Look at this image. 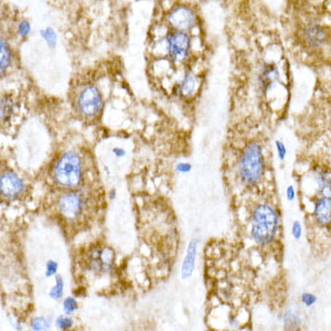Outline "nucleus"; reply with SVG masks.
Returning a JSON list of instances; mask_svg holds the SVG:
<instances>
[{
	"instance_id": "nucleus-1",
	"label": "nucleus",
	"mask_w": 331,
	"mask_h": 331,
	"mask_svg": "<svg viewBox=\"0 0 331 331\" xmlns=\"http://www.w3.org/2000/svg\"><path fill=\"white\" fill-rule=\"evenodd\" d=\"M251 238L262 247L271 246L278 235L279 214L268 203H260L252 211Z\"/></svg>"
},
{
	"instance_id": "nucleus-2",
	"label": "nucleus",
	"mask_w": 331,
	"mask_h": 331,
	"mask_svg": "<svg viewBox=\"0 0 331 331\" xmlns=\"http://www.w3.org/2000/svg\"><path fill=\"white\" fill-rule=\"evenodd\" d=\"M264 156L257 143H251L244 148L239 161V173L245 184H255L264 172Z\"/></svg>"
},
{
	"instance_id": "nucleus-3",
	"label": "nucleus",
	"mask_w": 331,
	"mask_h": 331,
	"mask_svg": "<svg viewBox=\"0 0 331 331\" xmlns=\"http://www.w3.org/2000/svg\"><path fill=\"white\" fill-rule=\"evenodd\" d=\"M81 160L75 152L69 151L61 156L55 164L53 175L57 184L66 188H74L81 180Z\"/></svg>"
},
{
	"instance_id": "nucleus-4",
	"label": "nucleus",
	"mask_w": 331,
	"mask_h": 331,
	"mask_svg": "<svg viewBox=\"0 0 331 331\" xmlns=\"http://www.w3.org/2000/svg\"><path fill=\"white\" fill-rule=\"evenodd\" d=\"M86 268L94 274L104 275L113 270L115 264V254L111 248L107 246H95L90 251L86 257Z\"/></svg>"
},
{
	"instance_id": "nucleus-5",
	"label": "nucleus",
	"mask_w": 331,
	"mask_h": 331,
	"mask_svg": "<svg viewBox=\"0 0 331 331\" xmlns=\"http://www.w3.org/2000/svg\"><path fill=\"white\" fill-rule=\"evenodd\" d=\"M301 39L307 49L321 50L326 48L330 41V33L326 27L317 21H310L305 24L301 31Z\"/></svg>"
},
{
	"instance_id": "nucleus-6",
	"label": "nucleus",
	"mask_w": 331,
	"mask_h": 331,
	"mask_svg": "<svg viewBox=\"0 0 331 331\" xmlns=\"http://www.w3.org/2000/svg\"><path fill=\"white\" fill-rule=\"evenodd\" d=\"M310 217L318 229L331 231V197H314L312 200Z\"/></svg>"
},
{
	"instance_id": "nucleus-7",
	"label": "nucleus",
	"mask_w": 331,
	"mask_h": 331,
	"mask_svg": "<svg viewBox=\"0 0 331 331\" xmlns=\"http://www.w3.org/2000/svg\"><path fill=\"white\" fill-rule=\"evenodd\" d=\"M102 95L95 86H86L77 97V109L83 115L93 116L102 107Z\"/></svg>"
},
{
	"instance_id": "nucleus-8",
	"label": "nucleus",
	"mask_w": 331,
	"mask_h": 331,
	"mask_svg": "<svg viewBox=\"0 0 331 331\" xmlns=\"http://www.w3.org/2000/svg\"><path fill=\"white\" fill-rule=\"evenodd\" d=\"M59 211L66 220H75L83 212L84 201L76 192H69L62 196L59 200Z\"/></svg>"
},
{
	"instance_id": "nucleus-9",
	"label": "nucleus",
	"mask_w": 331,
	"mask_h": 331,
	"mask_svg": "<svg viewBox=\"0 0 331 331\" xmlns=\"http://www.w3.org/2000/svg\"><path fill=\"white\" fill-rule=\"evenodd\" d=\"M189 37L184 32H175L168 40L169 53L177 61L184 60L189 50Z\"/></svg>"
},
{
	"instance_id": "nucleus-10",
	"label": "nucleus",
	"mask_w": 331,
	"mask_h": 331,
	"mask_svg": "<svg viewBox=\"0 0 331 331\" xmlns=\"http://www.w3.org/2000/svg\"><path fill=\"white\" fill-rule=\"evenodd\" d=\"M22 181L16 173L11 171L3 172L0 179V190L3 198L12 199L22 191Z\"/></svg>"
},
{
	"instance_id": "nucleus-11",
	"label": "nucleus",
	"mask_w": 331,
	"mask_h": 331,
	"mask_svg": "<svg viewBox=\"0 0 331 331\" xmlns=\"http://www.w3.org/2000/svg\"><path fill=\"white\" fill-rule=\"evenodd\" d=\"M169 21L175 28L179 30H184L193 24L194 15L187 7H178L169 15Z\"/></svg>"
},
{
	"instance_id": "nucleus-12",
	"label": "nucleus",
	"mask_w": 331,
	"mask_h": 331,
	"mask_svg": "<svg viewBox=\"0 0 331 331\" xmlns=\"http://www.w3.org/2000/svg\"><path fill=\"white\" fill-rule=\"evenodd\" d=\"M197 252H198V241L197 239H191L188 245L187 253H185L184 263H182L181 278L185 280L192 276L194 266H196V258H197Z\"/></svg>"
},
{
	"instance_id": "nucleus-13",
	"label": "nucleus",
	"mask_w": 331,
	"mask_h": 331,
	"mask_svg": "<svg viewBox=\"0 0 331 331\" xmlns=\"http://www.w3.org/2000/svg\"><path fill=\"white\" fill-rule=\"evenodd\" d=\"M64 295V279L61 275H56L55 278V285L49 292V297L53 300H60Z\"/></svg>"
},
{
	"instance_id": "nucleus-14",
	"label": "nucleus",
	"mask_w": 331,
	"mask_h": 331,
	"mask_svg": "<svg viewBox=\"0 0 331 331\" xmlns=\"http://www.w3.org/2000/svg\"><path fill=\"white\" fill-rule=\"evenodd\" d=\"M51 327V318L47 316H37L32 318L30 328L32 331H48Z\"/></svg>"
},
{
	"instance_id": "nucleus-15",
	"label": "nucleus",
	"mask_w": 331,
	"mask_h": 331,
	"mask_svg": "<svg viewBox=\"0 0 331 331\" xmlns=\"http://www.w3.org/2000/svg\"><path fill=\"white\" fill-rule=\"evenodd\" d=\"M62 308H63V312L65 314H72L76 312L78 309V303L75 297L73 296H68L63 299V303H62Z\"/></svg>"
},
{
	"instance_id": "nucleus-16",
	"label": "nucleus",
	"mask_w": 331,
	"mask_h": 331,
	"mask_svg": "<svg viewBox=\"0 0 331 331\" xmlns=\"http://www.w3.org/2000/svg\"><path fill=\"white\" fill-rule=\"evenodd\" d=\"M55 325L59 330L66 331V330L71 329L72 327L74 326V320L69 316V314L64 313V314H61V316L56 318L55 321Z\"/></svg>"
},
{
	"instance_id": "nucleus-17",
	"label": "nucleus",
	"mask_w": 331,
	"mask_h": 331,
	"mask_svg": "<svg viewBox=\"0 0 331 331\" xmlns=\"http://www.w3.org/2000/svg\"><path fill=\"white\" fill-rule=\"evenodd\" d=\"M0 55H1V59H0V64H1V72H3L8 64L10 63V49L8 47L7 43L5 42V40H1V47H0Z\"/></svg>"
},
{
	"instance_id": "nucleus-18",
	"label": "nucleus",
	"mask_w": 331,
	"mask_h": 331,
	"mask_svg": "<svg viewBox=\"0 0 331 331\" xmlns=\"http://www.w3.org/2000/svg\"><path fill=\"white\" fill-rule=\"evenodd\" d=\"M318 298L314 295L313 293L310 292H304L301 293L300 295V304L304 306L306 308H312L314 305L317 304Z\"/></svg>"
},
{
	"instance_id": "nucleus-19",
	"label": "nucleus",
	"mask_w": 331,
	"mask_h": 331,
	"mask_svg": "<svg viewBox=\"0 0 331 331\" xmlns=\"http://www.w3.org/2000/svg\"><path fill=\"white\" fill-rule=\"evenodd\" d=\"M194 86H196V81H194V77L192 76V74L188 73L187 76H185L184 83H182V92L184 94H190L192 93V91L194 90Z\"/></svg>"
},
{
	"instance_id": "nucleus-20",
	"label": "nucleus",
	"mask_w": 331,
	"mask_h": 331,
	"mask_svg": "<svg viewBox=\"0 0 331 331\" xmlns=\"http://www.w3.org/2000/svg\"><path fill=\"white\" fill-rule=\"evenodd\" d=\"M292 235L293 238L295 239H300L303 238V232H304V227H303V223H301L299 220H295L293 222L292 224Z\"/></svg>"
},
{
	"instance_id": "nucleus-21",
	"label": "nucleus",
	"mask_w": 331,
	"mask_h": 331,
	"mask_svg": "<svg viewBox=\"0 0 331 331\" xmlns=\"http://www.w3.org/2000/svg\"><path fill=\"white\" fill-rule=\"evenodd\" d=\"M57 268H59V264H57L55 260L50 259L47 263V265H45V272H44L45 277L50 278V277H52V276H56Z\"/></svg>"
},
{
	"instance_id": "nucleus-22",
	"label": "nucleus",
	"mask_w": 331,
	"mask_h": 331,
	"mask_svg": "<svg viewBox=\"0 0 331 331\" xmlns=\"http://www.w3.org/2000/svg\"><path fill=\"white\" fill-rule=\"evenodd\" d=\"M275 148H276V151H277V156H278V159L280 161H284L285 158H286V156H287L286 145L281 142V140L276 139L275 140Z\"/></svg>"
},
{
	"instance_id": "nucleus-23",
	"label": "nucleus",
	"mask_w": 331,
	"mask_h": 331,
	"mask_svg": "<svg viewBox=\"0 0 331 331\" xmlns=\"http://www.w3.org/2000/svg\"><path fill=\"white\" fill-rule=\"evenodd\" d=\"M42 35H43L44 38L47 39V41H48V43H49V44L55 45V33L53 32V31L51 30V29H48L47 31L42 33Z\"/></svg>"
},
{
	"instance_id": "nucleus-24",
	"label": "nucleus",
	"mask_w": 331,
	"mask_h": 331,
	"mask_svg": "<svg viewBox=\"0 0 331 331\" xmlns=\"http://www.w3.org/2000/svg\"><path fill=\"white\" fill-rule=\"evenodd\" d=\"M296 189L295 187H294L293 184L291 185H288L287 189H286V198H287V200L288 201H294L295 200V198H296Z\"/></svg>"
},
{
	"instance_id": "nucleus-25",
	"label": "nucleus",
	"mask_w": 331,
	"mask_h": 331,
	"mask_svg": "<svg viewBox=\"0 0 331 331\" xmlns=\"http://www.w3.org/2000/svg\"><path fill=\"white\" fill-rule=\"evenodd\" d=\"M19 31H20V33H21L22 36L27 35L28 31H29V24H28V22L24 21V22H22L21 24H20V27H19Z\"/></svg>"
}]
</instances>
